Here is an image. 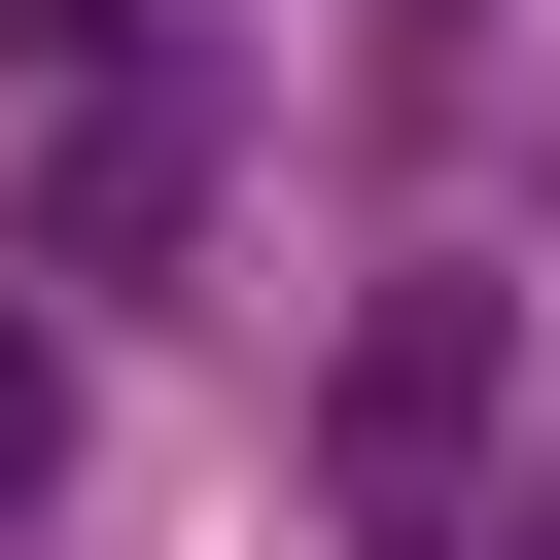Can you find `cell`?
<instances>
[{
    "label": "cell",
    "mask_w": 560,
    "mask_h": 560,
    "mask_svg": "<svg viewBox=\"0 0 560 560\" xmlns=\"http://www.w3.org/2000/svg\"><path fill=\"white\" fill-rule=\"evenodd\" d=\"M175 210H210V105H175V70H105V105H70V175H35V245H70V280H140Z\"/></svg>",
    "instance_id": "7a4b0ae2"
},
{
    "label": "cell",
    "mask_w": 560,
    "mask_h": 560,
    "mask_svg": "<svg viewBox=\"0 0 560 560\" xmlns=\"http://www.w3.org/2000/svg\"><path fill=\"white\" fill-rule=\"evenodd\" d=\"M490 385H525V315H490V280H385V315H350V490H455Z\"/></svg>",
    "instance_id": "6da1fadb"
}]
</instances>
